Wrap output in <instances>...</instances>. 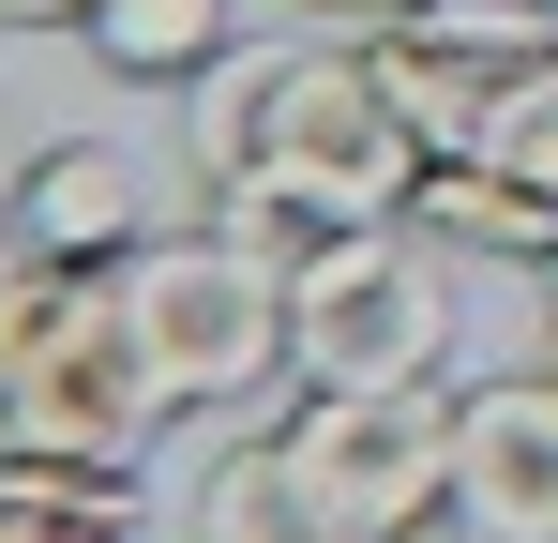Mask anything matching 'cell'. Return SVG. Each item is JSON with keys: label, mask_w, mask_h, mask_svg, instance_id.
Masks as SVG:
<instances>
[{"label": "cell", "mask_w": 558, "mask_h": 543, "mask_svg": "<svg viewBox=\"0 0 558 543\" xmlns=\"http://www.w3.org/2000/svg\"><path fill=\"white\" fill-rule=\"evenodd\" d=\"M15 272H31V257H15V242H0V333H15Z\"/></svg>", "instance_id": "obj_16"}, {"label": "cell", "mask_w": 558, "mask_h": 543, "mask_svg": "<svg viewBox=\"0 0 558 543\" xmlns=\"http://www.w3.org/2000/svg\"><path fill=\"white\" fill-rule=\"evenodd\" d=\"M453 514L483 543H558V348L453 393Z\"/></svg>", "instance_id": "obj_6"}, {"label": "cell", "mask_w": 558, "mask_h": 543, "mask_svg": "<svg viewBox=\"0 0 558 543\" xmlns=\"http://www.w3.org/2000/svg\"><path fill=\"white\" fill-rule=\"evenodd\" d=\"M0 543H136V529H0Z\"/></svg>", "instance_id": "obj_14"}, {"label": "cell", "mask_w": 558, "mask_h": 543, "mask_svg": "<svg viewBox=\"0 0 558 543\" xmlns=\"http://www.w3.org/2000/svg\"><path fill=\"white\" fill-rule=\"evenodd\" d=\"M182 152H196V212L242 227L272 272H302L317 242H348V227H392L408 181H423L408 106L377 90V46H317V31L227 46L196 76Z\"/></svg>", "instance_id": "obj_1"}, {"label": "cell", "mask_w": 558, "mask_h": 543, "mask_svg": "<svg viewBox=\"0 0 558 543\" xmlns=\"http://www.w3.org/2000/svg\"><path fill=\"white\" fill-rule=\"evenodd\" d=\"M0 438L121 452V468L167 438V393H151V348H136L121 257H31V272H15V333H0Z\"/></svg>", "instance_id": "obj_2"}, {"label": "cell", "mask_w": 558, "mask_h": 543, "mask_svg": "<svg viewBox=\"0 0 558 543\" xmlns=\"http://www.w3.org/2000/svg\"><path fill=\"white\" fill-rule=\"evenodd\" d=\"M544 31H558V0H544Z\"/></svg>", "instance_id": "obj_18"}, {"label": "cell", "mask_w": 558, "mask_h": 543, "mask_svg": "<svg viewBox=\"0 0 558 543\" xmlns=\"http://www.w3.org/2000/svg\"><path fill=\"white\" fill-rule=\"evenodd\" d=\"M287 377H453V242L408 212L287 272Z\"/></svg>", "instance_id": "obj_5"}, {"label": "cell", "mask_w": 558, "mask_h": 543, "mask_svg": "<svg viewBox=\"0 0 558 543\" xmlns=\"http://www.w3.org/2000/svg\"><path fill=\"white\" fill-rule=\"evenodd\" d=\"M377 543H483L468 514H423V529H377Z\"/></svg>", "instance_id": "obj_13"}, {"label": "cell", "mask_w": 558, "mask_h": 543, "mask_svg": "<svg viewBox=\"0 0 558 543\" xmlns=\"http://www.w3.org/2000/svg\"><path fill=\"white\" fill-rule=\"evenodd\" d=\"M272 438L332 543L453 514V377H287Z\"/></svg>", "instance_id": "obj_4"}, {"label": "cell", "mask_w": 558, "mask_h": 543, "mask_svg": "<svg viewBox=\"0 0 558 543\" xmlns=\"http://www.w3.org/2000/svg\"><path fill=\"white\" fill-rule=\"evenodd\" d=\"M408 227L453 242V257H498V272H544V257H558V196H544V181H513L498 152H423Z\"/></svg>", "instance_id": "obj_8"}, {"label": "cell", "mask_w": 558, "mask_h": 543, "mask_svg": "<svg viewBox=\"0 0 558 543\" xmlns=\"http://www.w3.org/2000/svg\"><path fill=\"white\" fill-rule=\"evenodd\" d=\"M15 167H31V152H15V121H0V212H15Z\"/></svg>", "instance_id": "obj_15"}, {"label": "cell", "mask_w": 558, "mask_h": 543, "mask_svg": "<svg viewBox=\"0 0 558 543\" xmlns=\"http://www.w3.org/2000/svg\"><path fill=\"white\" fill-rule=\"evenodd\" d=\"M529 287H544V348H558V257H544V272H529Z\"/></svg>", "instance_id": "obj_17"}, {"label": "cell", "mask_w": 558, "mask_h": 543, "mask_svg": "<svg viewBox=\"0 0 558 543\" xmlns=\"http://www.w3.org/2000/svg\"><path fill=\"white\" fill-rule=\"evenodd\" d=\"M182 529H196V543H332L272 423H242V438H211V468L182 483Z\"/></svg>", "instance_id": "obj_9"}, {"label": "cell", "mask_w": 558, "mask_h": 543, "mask_svg": "<svg viewBox=\"0 0 558 543\" xmlns=\"http://www.w3.org/2000/svg\"><path fill=\"white\" fill-rule=\"evenodd\" d=\"M121 302H136V348H151V393H167V423L196 408H257L287 393V272L242 242V227H151L136 257H121Z\"/></svg>", "instance_id": "obj_3"}, {"label": "cell", "mask_w": 558, "mask_h": 543, "mask_svg": "<svg viewBox=\"0 0 558 543\" xmlns=\"http://www.w3.org/2000/svg\"><path fill=\"white\" fill-rule=\"evenodd\" d=\"M167 212H151V167L121 152V136H46L31 167H15V212H0V242L15 257H136Z\"/></svg>", "instance_id": "obj_7"}, {"label": "cell", "mask_w": 558, "mask_h": 543, "mask_svg": "<svg viewBox=\"0 0 558 543\" xmlns=\"http://www.w3.org/2000/svg\"><path fill=\"white\" fill-rule=\"evenodd\" d=\"M468 152H498L513 181H544V196H558V46H529V61H513V90H498V121H483Z\"/></svg>", "instance_id": "obj_11"}, {"label": "cell", "mask_w": 558, "mask_h": 543, "mask_svg": "<svg viewBox=\"0 0 558 543\" xmlns=\"http://www.w3.org/2000/svg\"><path fill=\"white\" fill-rule=\"evenodd\" d=\"M92 46L121 90H196L227 46H242V0H92Z\"/></svg>", "instance_id": "obj_10"}, {"label": "cell", "mask_w": 558, "mask_h": 543, "mask_svg": "<svg viewBox=\"0 0 558 543\" xmlns=\"http://www.w3.org/2000/svg\"><path fill=\"white\" fill-rule=\"evenodd\" d=\"M0 31H92V0H0Z\"/></svg>", "instance_id": "obj_12"}]
</instances>
